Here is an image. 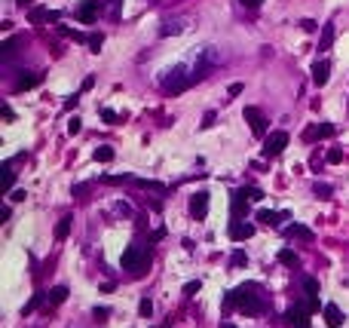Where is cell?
Returning a JSON list of instances; mask_svg holds the SVG:
<instances>
[{
	"label": "cell",
	"instance_id": "1",
	"mask_svg": "<svg viewBox=\"0 0 349 328\" xmlns=\"http://www.w3.org/2000/svg\"><path fill=\"white\" fill-rule=\"evenodd\" d=\"M257 291H260V288H257L254 282L233 288V291H227L224 307H236V310L245 313V316H257V313H263V298L257 295Z\"/></svg>",
	"mask_w": 349,
	"mask_h": 328
},
{
	"label": "cell",
	"instance_id": "2",
	"mask_svg": "<svg viewBox=\"0 0 349 328\" xmlns=\"http://www.w3.org/2000/svg\"><path fill=\"white\" fill-rule=\"evenodd\" d=\"M150 267V251H144L141 245H129L123 251V270H129L132 276H141Z\"/></svg>",
	"mask_w": 349,
	"mask_h": 328
},
{
	"label": "cell",
	"instance_id": "3",
	"mask_svg": "<svg viewBox=\"0 0 349 328\" xmlns=\"http://www.w3.org/2000/svg\"><path fill=\"white\" fill-rule=\"evenodd\" d=\"M285 148H288V132H285V129H276V132H269V135H266L260 154H263L266 160H276Z\"/></svg>",
	"mask_w": 349,
	"mask_h": 328
},
{
	"label": "cell",
	"instance_id": "4",
	"mask_svg": "<svg viewBox=\"0 0 349 328\" xmlns=\"http://www.w3.org/2000/svg\"><path fill=\"white\" fill-rule=\"evenodd\" d=\"M193 80H196V77H193V74H187L184 68H172L163 86H166V92H172V95H175V92H184V89H187Z\"/></svg>",
	"mask_w": 349,
	"mask_h": 328
},
{
	"label": "cell",
	"instance_id": "5",
	"mask_svg": "<svg viewBox=\"0 0 349 328\" xmlns=\"http://www.w3.org/2000/svg\"><path fill=\"white\" fill-rule=\"evenodd\" d=\"M98 13H101V0H83V4L77 7V19H80L83 25H92Z\"/></svg>",
	"mask_w": 349,
	"mask_h": 328
},
{
	"label": "cell",
	"instance_id": "6",
	"mask_svg": "<svg viewBox=\"0 0 349 328\" xmlns=\"http://www.w3.org/2000/svg\"><path fill=\"white\" fill-rule=\"evenodd\" d=\"M190 215L196 218V221H202V218L208 215V193L205 190H196L190 196Z\"/></svg>",
	"mask_w": 349,
	"mask_h": 328
},
{
	"label": "cell",
	"instance_id": "7",
	"mask_svg": "<svg viewBox=\"0 0 349 328\" xmlns=\"http://www.w3.org/2000/svg\"><path fill=\"white\" fill-rule=\"evenodd\" d=\"M227 233H230V239H233V242H245V239H251V236H254V224H245V221H230Z\"/></svg>",
	"mask_w": 349,
	"mask_h": 328
},
{
	"label": "cell",
	"instance_id": "8",
	"mask_svg": "<svg viewBox=\"0 0 349 328\" xmlns=\"http://www.w3.org/2000/svg\"><path fill=\"white\" fill-rule=\"evenodd\" d=\"M248 123H251V132L257 135V138H266V120H263V114L257 111V107H245V114H242Z\"/></svg>",
	"mask_w": 349,
	"mask_h": 328
},
{
	"label": "cell",
	"instance_id": "9",
	"mask_svg": "<svg viewBox=\"0 0 349 328\" xmlns=\"http://www.w3.org/2000/svg\"><path fill=\"white\" fill-rule=\"evenodd\" d=\"M230 209H233V218L239 221V218L248 212V196H245L242 190H233V193H230Z\"/></svg>",
	"mask_w": 349,
	"mask_h": 328
},
{
	"label": "cell",
	"instance_id": "10",
	"mask_svg": "<svg viewBox=\"0 0 349 328\" xmlns=\"http://www.w3.org/2000/svg\"><path fill=\"white\" fill-rule=\"evenodd\" d=\"M306 316H309V313L303 310V304H297V307H291V310L285 313V322L294 325V328H309V325H306Z\"/></svg>",
	"mask_w": 349,
	"mask_h": 328
},
{
	"label": "cell",
	"instance_id": "11",
	"mask_svg": "<svg viewBox=\"0 0 349 328\" xmlns=\"http://www.w3.org/2000/svg\"><path fill=\"white\" fill-rule=\"evenodd\" d=\"M285 236L288 239H303V242H313V230H309L306 224H291V227H285Z\"/></svg>",
	"mask_w": 349,
	"mask_h": 328
},
{
	"label": "cell",
	"instance_id": "12",
	"mask_svg": "<svg viewBox=\"0 0 349 328\" xmlns=\"http://www.w3.org/2000/svg\"><path fill=\"white\" fill-rule=\"evenodd\" d=\"M40 80H43V74H34V71H25V74H22V77L16 80V86H13V89H16V92H25V89L37 86Z\"/></svg>",
	"mask_w": 349,
	"mask_h": 328
},
{
	"label": "cell",
	"instance_id": "13",
	"mask_svg": "<svg viewBox=\"0 0 349 328\" xmlns=\"http://www.w3.org/2000/svg\"><path fill=\"white\" fill-rule=\"evenodd\" d=\"M64 298H67V285H55V288H49V291H46V310L64 304Z\"/></svg>",
	"mask_w": 349,
	"mask_h": 328
},
{
	"label": "cell",
	"instance_id": "14",
	"mask_svg": "<svg viewBox=\"0 0 349 328\" xmlns=\"http://www.w3.org/2000/svg\"><path fill=\"white\" fill-rule=\"evenodd\" d=\"M328 74H331V64H328L325 58L313 64V83H316V86H325V83H328Z\"/></svg>",
	"mask_w": 349,
	"mask_h": 328
},
{
	"label": "cell",
	"instance_id": "15",
	"mask_svg": "<svg viewBox=\"0 0 349 328\" xmlns=\"http://www.w3.org/2000/svg\"><path fill=\"white\" fill-rule=\"evenodd\" d=\"M325 325L328 328H340L343 325V313L337 304H325Z\"/></svg>",
	"mask_w": 349,
	"mask_h": 328
},
{
	"label": "cell",
	"instance_id": "16",
	"mask_svg": "<svg viewBox=\"0 0 349 328\" xmlns=\"http://www.w3.org/2000/svg\"><path fill=\"white\" fill-rule=\"evenodd\" d=\"M28 19H31V22H58V13H52V10H46V7H34V10L28 13Z\"/></svg>",
	"mask_w": 349,
	"mask_h": 328
},
{
	"label": "cell",
	"instance_id": "17",
	"mask_svg": "<svg viewBox=\"0 0 349 328\" xmlns=\"http://www.w3.org/2000/svg\"><path fill=\"white\" fill-rule=\"evenodd\" d=\"M282 218H285L282 212H269V209H260V212H257V221H260V224H266V227H276V224L282 221Z\"/></svg>",
	"mask_w": 349,
	"mask_h": 328
},
{
	"label": "cell",
	"instance_id": "18",
	"mask_svg": "<svg viewBox=\"0 0 349 328\" xmlns=\"http://www.w3.org/2000/svg\"><path fill=\"white\" fill-rule=\"evenodd\" d=\"M334 25H325L322 28V37H319V52H325V49H331V43H334Z\"/></svg>",
	"mask_w": 349,
	"mask_h": 328
},
{
	"label": "cell",
	"instance_id": "19",
	"mask_svg": "<svg viewBox=\"0 0 349 328\" xmlns=\"http://www.w3.org/2000/svg\"><path fill=\"white\" fill-rule=\"evenodd\" d=\"M13 184H16V172H13V160H7V163H4V190L10 193Z\"/></svg>",
	"mask_w": 349,
	"mask_h": 328
},
{
	"label": "cell",
	"instance_id": "20",
	"mask_svg": "<svg viewBox=\"0 0 349 328\" xmlns=\"http://www.w3.org/2000/svg\"><path fill=\"white\" fill-rule=\"evenodd\" d=\"M58 34H64V37H74L77 43H89V34H83V31H74V28H64V25H58Z\"/></svg>",
	"mask_w": 349,
	"mask_h": 328
},
{
	"label": "cell",
	"instance_id": "21",
	"mask_svg": "<svg viewBox=\"0 0 349 328\" xmlns=\"http://www.w3.org/2000/svg\"><path fill=\"white\" fill-rule=\"evenodd\" d=\"M135 184H138V187H144V190L166 193V184H160V181H150V178H135Z\"/></svg>",
	"mask_w": 349,
	"mask_h": 328
},
{
	"label": "cell",
	"instance_id": "22",
	"mask_svg": "<svg viewBox=\"0 0 349 328\" xmlns=\"http://www.w3.org/2000/svg\"><path fill=\"white\" fill-rule=\"evenodd\" d=\"M71 224H74V218H61V221L55 224V239L61 242V239H67V233H71Z\"/></svg>",
	"mask_w": 349,
	"mask_h": 328
},
{
	"label": "cell",
	"instance_id": "23",
	"mask_svg": "<svg viewBox=\"0 0 349 328\" xmlns=\"http://www.w3.org/2000/svg\"><path fill=\"white\" fill-rule=\"evenodd\" d=\"M40 304H46V291H37V295H34V298H31V301L25 304V310H22V313L28 316V313H34V310L40 307Z\"/></svg>",
	"mask_w": 349,
	"mask_h": 328
},
{
	"label": "cell",
	"instance_id": "24",
	"mask_svg": "<svg viewBox=\"0 0 349 328\" xmlns=\"http://www.w3.org/2000/svg\"><path fill=\"white\" fill-rule=\"evenodd\" d=\"M279 264H285V267H294V264H297V251H291V248H282V251H279Z\"/></svg>",
	"mask_w": 349,
	"mask_h": 328
},
{
	"label": "cell",
	"instance_id": "25",
	"mask_svg": "<svg viewBox=\"0 0 349 328\" xmlns=\"http://www.w3.org/2000/svg\"><path fill=\"white\" fill-rule=\"evenodd\" d=\"M92 157H95V163H110L116 154H113V148H95V154H92Z\"/></svg>",
	"mask_w": 349,
	"mask_h": 328
},
{
	"label": "cell",
	"instance_id": "26",
	"mask_svg": "<svg viewBox=\"0 0 349 328\" xmlns=\"http://www.w3.org/2000/svg\"><path fill=\"white\" fill-rule=\"evenodd\" d=\"M303 288H306V298H319V282L313 276H303Z\"/></svg>",
	"mask_w": 349,
	"mask_h": 328
},
{
	"label": "cell",
	"instance_id": "27",
	"mask_svg": "<svg viewBox=\"0 0 349 328\" xmlns=\"http://www.w3.org/2000/svg\"><path fill=\"white\" fill-rule=\"evenodd\" d=\"M248 264V254L245 251H233V258H230V267L236 270V267H245Z\"/></svg>",
	"mask_w": 349,
	"mask_h": 328
},
{
	"label": "cell",
	"instance_id": "28",
	"mask_svg": "<svg viewBox=\"0 0 349 328\" xmlns=\"http://www.w3.org/2000/svg\"><path fill=\"white\" fill-rule=\"evenodd\" d=\"M181 31H184V25H178V22H175V25H172V22H166V25L160 28L163 37H172V34H181Z\"/></svg>",
	"mask_w": 349,
	"mask_h": 328
},
{
	"label": "cell",
	"instance_id": "29",
	"mask_svg": "<svg viewBox=\"0 0 349 328\" xmlns=\"http://www.w3.org/2000/svg\"><path fill=\"white\" fill-rule=\"evenodd\" d=\"M325 163H331V166L343 163V151H340V148H331V151H328V157H325Z\"/></svg>",
	"mask_w": 349,
	"mask_h": 328
},
{
	"label": "cell",
	"instance_id": "30",
	"mask_svg": "<svg viewBox=\"0 0 349 328\" xmlns=\"http://www.w3.org/2000/svg\"><path fill=\"white\" fill-rule=\"evenodd\" d=\"M101 181L104 184H123V181H135V178H129V175H104Z\"/></svg>",
	"mask_w": 349,
	"mask_h": 328
},
{
	"label": "cell",
	"instance_id": "31",
	"mask_svg": "<svg viewBox=\"0 0 349 328\" xmlns=\"http://www.w3.org/2000/svg\"><path fill=\"white\" fill-rule=\"evenodd\" d=\"M16 43H19V40H16V37H10L4 46H0V55H4V58H10V55L16 52Z\"/></svg>",
	"mask_w": 349,
	"mask_h": 328
},
{
	"label": "cell",
	"instance_id": "32",
	"mask_svg": "<svg viewBox=\"0 0 349 328\" xmlns=\"http://www.w3.org/2000/svg\"><path fill=\"white\" fill-rule=\"evenodd\" d=\"M239 190H242L248 200H254V203H257V200H263V190H260V187H239Z\"/></svg>",
	"mask_w": 349,
	"mask_h": 328
},
{
	"label": "cell",
	"instance_id": "33",
	"mask_svg": "<svg viewBox=\"0 0 349 328\" xmlns=\"http://www.w3.org/2000/svg\"><path fill=\"white\" fill-rule=\"evenodd\" d=\"M199 288H202V282H199V279H193V282H187V285H184V295H187V298H193Z\"/></svg>",
	"mask_w": 349,
	"mask_h": 328
},
{
	"label": "cell",
	"instance_id": "34",
	"mask_svg": "<svg viewBox=\"0 0 349 328\" xmlns=\"http://www.w3.org/2000/svg\"><path fill=\"white\" fill-rule=\"evenodd\" d=\"M316 135H319V138H331V135H334V126H331V123H322V126H316Z\"/></svg>",
	"mask_w": 349,
	"mask_h": 328
},
{
	"label": "cell",
	"instance_id": "35",
	"mask_svg": "<svg viewBox=\"0 0 349 328\" xmlns=\"http://www.w3.org/2000/svg\"><path fill=\"white\" fill-rule=\"evenodd\" d=\"M101 43H104V34H89V46H92V52H98Z\"/></svg>",
	"mask_w": 349,
	"mask_h": 328
},
{
	"label": "cell",
	"instance_id": "36",
	"mask_svg": "<svg viewBox=\"0 0 349 328\" xmlns=\"http://www.w3.org/2000/svg\"><path fill=\"white\" fill-rule=\"evenodd\" d=\"M80 129H83V120H80V117H74V120L67 123V135H77Z\"/></svg>",
	"mask_w": 349,
	"mask_h": 328
},
{
	"label": "cell",
	"instance_id": "37",
	"mask_svg": "<svg viewBox=\"0 0 349 328\" xmlns=\"http://www.w3.org/2000/svg\"><path fill=\"white\" fill-rule=\"evenodd\" d=\"M313 190H316V196H322V200L331 196V184H319V181H316V187H313Z\"/></svg>",
	"mask_w": 349,
	"mask_h": 328
},
{
	"label": "cell",
	"instance_id": "38",
	"mask_svg": "<svg viewBox=\"0 0 349 328\" xmlns=\"http://www.w3.org/2000/svg\"><path fill=\"white\" fill-rule=\"evenodd\" d=\"M138 313H141V316H150V313H153V304H150V301L144 298V301L138 304Z\"/></svg>",
	"mask_w": 349,
	"mask_h": 328
},
{
	"label": "cell",
	"instance_id": "39",
	"mask_svg": "<svg viewBox=\"0 0 349 328\" xmlns=\"http://www.w3.org/2000/svg\"><path fill=\"white\" fill-rule=\"evenodd\" d=\"M101 117H104V123H116V120H120V117H116V111H110V107H104Z\"/></svg>",
	"mask_w": 349,
	"mask_h": 328
},
{
	"label": "cell",
	"instance_id": "40",
	"mask_svg": "<svg viewBox=\"0 0 349 328\" xmlns=\"http://www.w3.org/2000/svg\"><path fill=\"white\" fill-rule=\"evenodd\" d=\"M227 92H230V95H242V92H245V86H242V83H230V86H227Z\"/></svg>",
	"mask_w": 349,
	"mask_h": 328
},
{
	"label": "cell",
	"instance_id": "41",
	"mask_svg": "<svg viewBox=\"0 0 349 328\" xmlns=\"http://www.w3.org/2000/svg\"><path fill=\"white\" fill-rule=\"evenodd\" d=\"M92 316H95V319H107V316H110V310H107V307H95V310H92Z\"/></svg>",
	"mask_w": 349,
	"mask_h": 328
},
{
	"label": "cell",
	"instance_id": "42",
	"mask_svg": "<svg viewBox=\"0 0 349 328\" xmlns=\"http://www.w3.org/2000/svg\"><path fill=\"white\" fill-rule=\"evenodd\" d=\"M208 126H215V111H208V114L202 117V129H208Z\"/></svg>",
	"mask_w": 349,
	"mask_h": 328
},
{
	"label": "cell",
	"instance_id": "43",
	"mask_svg": "<svg viewBox=\"0 0 349 328\" xmlns=\"http://www.w3.org/2000/svg\"><path fill=\"white\" fill-rule=\"evenodd\" d=\"M300 28H303V31H316V28H319V25H316V22H313V19H303V22H300Z\"/></svg>",
	"mask_w": 349,
	"mask_h": 328
},
{
	"label": "cell",
	"instance_id": "44",
	"mask_svg": "<svg viewBox=\"0 0 349 328\" xmlns=\"http://www.w3.org/2000/svg\"><path fill=\"white\" fill-rule=\"evenodd\" d=\"M0 114H4V120H13L16 114H13V107L10 104H4V107H0Z\"/></svg>",
	"mask_w": 349,
	"mask_h": 328
},
{
	"label": "cell",
	"instance_id": "45",
	"mask_svg": "<svg viewBox=\"0 0 349 328\" xmlns=\"http://www.w3.org/2000/svg\"><path fill=\"white\" fill-rule=\"evenodd\" d=\"M25 196H28V193H25V190H13V193H10V200H13V203H22V200H25Z\"/></svg>",
	"mask_w": 349,
	"mask_h": 328
},
{
	"label": "cell",
	"instance_id": "46",
	"mask_svg": "<svg viewBox=\"0 0 349 328\" xmlns=\"http://www.w3.org/2000/svg\"><path fill=\"white\" fill-rule=\"evenodd\" d=\"M77 101H80V95H71V98L64 101V111H71V107H77Z\"/></svg>",
	"mask_w": 349,
	"mask_h": 328
},
{
	"label": "cell",
	"instance_id": "47",
	"mask_svg": "<svg viewBox=\"0 0 349 328\" xmlns=\"http://www.w3.org/2000/svg\"><path fill=\"white\" fill-rule=\"evenodd\" d=\"M86 190H89V184H77V187H74V196H83Z\"/></svg>",
	"mask_w": 349,
	"mask_h": 328
},
{
	"label": "cell",
	"instance_id": "48",
	"mask_svg": "<svg viewBox=\"0 0 349 328\" xmlns=\"http://www.w3.org/2000/svg\"><path fill=\"white\" fill-rule=\"evenodd\" d=\"M242 4H245V7H248V10H257V7H260V4H263V0H242Z\"/></svg>",
	"mask_w": 349,
	"mask_h": 328
},
{
	"label": "cell",
	"instance_id": "49",
	"mask_svg": "<svg viewBox=\"0 0 349 328\" xmlns=\"http://www.w3.org/2000/svg\"><path fill=\"white\" fill-rule=\"evenodd\" d=\"M10 215H13V209H10V206H4V209H0V218H4V221H10Z\"/></svg>",
	"mask_w": 349,
	"mask_h": 328
},
{
	"label": "cell",
	"instance_id": "50",
	"mask_svg": "<svg viewBox=\"0 0 349 328\" xmlns=\"http://www.w3.org/2000/svg\"><path fill=\"white\" fill-rule=\"evenodd\" d=\"M123 4V0H110V7H113V13H116V7H120Z\"/></svg>",
	"mask_w": 349,
	"mask_h": 328
},
{
	"label": "cell",
	"instance_id": "51",
	"mask_svg": "<svg viewBox=\"0 0 349 328\" xmlns=\"http://www.w3.org/2000/svg\"><path fill=\"white\" fill-rule=\"evenodd\" d=\"M221 328H236V325H233V322H224V325H221Z\"/></svg>",
	"mask_w": 349,
	"mask_h": 328
},
{
	"label": "cell",
	"instance_id": "52",
	"mask_svg": "<svg viewBox=\"0 0 349 328\" xmlns=\"http://www.w3.org/2000/svg\"><path fill=\"white\" fill-rule=\"evenodd\" d=\"M28 4H31V0H19V7H28Z\"/></svg>",
	"mask_w": 349,
	"mask_h": 328
}]
</instances>
